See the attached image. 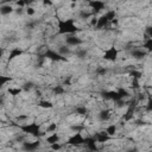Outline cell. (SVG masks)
Listing matches in <instances>:
<instances>
[{
	"instance_id": "cell-11",
	"label": "cell",
	"mask_w": 152,
	"mask_h": 152,
	"mask_svg": "<svg viewBox=\"0 0 152 152\" xmlns=\"http://www.w3.org/2000/svg\"><path fill=\"white\" fill-rule=\"evenodd\" d=\"M118 129H119V127H118L116 124H109V125H107V126L103 128L104 133H106L109 138H112V139L118 134Z\"/></svg>"
},
{
	"instance_id": "cell-27",
	"label": "cell",
	"mask_w": 152,
	"mask_h": 152,
	"mask_svg": "<svg viewBox=\"0 0 152 152\" xmlns=\"http://www.w3.org/2000/svg\"><path fill=\"white\" fill-rule=\"evenodd\" d=\"M1 104H2V99L0 97V106H1Z\"/></svg>"
},
{
	"instance_id": "cell-6",
	"label": "cell",
	"mask_w": 152,
	"mask_h": 152,
	"mask_svg": "<svg viewBox=\"0 0 152 152\" xmlns=\"http://www.w3.org/2000/svg\"><path fill=\"white\" fill-rule=\"evenodd\" d=\"M42 56L49 61H52V62H66L68 61V58L61 56L55 49H46V51Z\"/></svg>"
},
{
	"instance_id": "cell-17",
	"label": "cell",
	"mask_w": 152,
	"mask_h": 152,
	"mask_svg": "<svg viewBox=\"0 0 152 152\" xmlns=\"http://www.w3.org/2000/svg\"><path fill=\"white\" fill-rule=\"evenodd\" d=\"M6 93L8 94V95H11V96H19L21 93H23V88H19V87H8L7 89H6Z\"/></svg>"
},
{
	"instance_id": "cell-19",
	"label": "cell",
	"mask_w": 152,
	"mask_h": 152,
	"mask_svg": "<svg viewBox=\"0 0 152 152\" xmlns=\"http://www.w3.org/2000/svg\"><path fill=\"white\" fill-rule=\"evenodd\" d=\"M75 113H76L77 115H80V116H84V115H87L88 109H87L86 106L80 104V106H76V108H75Z\"/></svg>"
},
{
	"instance_id": "cell-14",
	"label": "cell",
	"mask_w": 152,
	"mask_h": 152,
	"mask_svg": "<svg viewBox=\"0 0 152 152\" xmlns=\"http://www.w3.org/2000/svg\"><path fill=\"white\" fill-rule=\"evenodd\" d=\"M14 12V7L11 4H2L0 6V14L1 15H10Z\"/></svg>"
},
{
	"instance_id": "cell-9",
	"label": "cell",
	"mask_w": 152,
	"mask_h": 152,
	"mask_svg": "<svg viewBox=\"0 0 152 152\" xmlns=\"http://www.w3.org/2000/svg\"><path fill=\"white\" fill-rule=\"evenodd\" d=\"M40 146V141L39 139L34 140V141H23V148L26 152H36Z\"/></svg>"
},
{
	"instance_id": "cell-21",
	"label": "cell",
	"mask_w": 152,
	"mask_h": 152,
	"mask_svg": "<svg viewBox=\"0 0 152 152\" xmlns=\"http://www.w3.org/2000/svg\"><path fill=\"white\" fill-rule=\"evenodd\" d=\"M12 81V77L11 76H6V75H1L0 74V90L2 89V87L6 84V83H8V82H11Z\"/></svg>"
},
{
	"instance_id": "cell-18",
	"label": "cell",
	"mask_w": 152,
	"mask_h": 152,
	"mask_svg": "<svg viewBox=\"0 0 152 152\" xmlns=\"http://www.w3.org/2000/svg\"><path fill=\"white\" fill-rule=\"evenodd\" d=\"M58 131V124L57 122H50V124H48V126H46V128H45V131H44V133L46 134V133H56Z\"/></svg>"
},
{
	"instance_id": "cell-24",
	"label": "cell",
	"mask_w": 152,
	"mask_h": 152,
	"mask_svg": "<svg viewBox=\"0 0 152 152\" xmlns=\"http://www.w3.org/2000/svg\"><path fill=\"white\" fill-rule=\"evenodd\" d=\"M107 68L106 66H97L96 68V70H95V72H96V75L97 76H104L106 74H107Z\"/></svg>"
},
{
	"instance_id": "cell-15",
	"label": "cell",
	"mask_w": 152,
	"mask_h": 152,
	"mask_svg": "<svg viewBox=\"0 0 152 152\" xmlns=\"http://www.w3.org/2000/svg\"><path fill=\"white\" fill-rule=\"evenodd\" d=\"M38 107L39 108H43V109H52L55 107L53 102L51 100H48V99H42L38 101Z\"/></svg>"
},
{
	"instance_id": "cell-22",
	"label": "cell",
	"mask_w": 152,
	"mask_h": 152,
	"mask_svg": "<svg viewBox=\"0 0 152 152\" xmlns=\"http://www.w3.org/2000/svg\"><path fill=\"white\" fill-rule=\"evenodd\" d=\"M36 13H37V11H36V8H34L33 6H31V4H28V5L25 7V14H26V15L33 17Z\"/></svg>"
},
{
	"instance_id": "cell-12",
	"label": "cell",
	"mask_w": 152,
	"mask_h": 152,
	"mask_svg": "<svg viewBox=\"0 0 152 152\" xmlns=\"http://www.w3.org/2000/svg\"><path fill=\"white\" fill-rule=\"evenodd\" d=\"M148 52H146L144 49H140V48H135L131 51V56L134 58V59H142L145 58V56H147Z\"/></svg>"
},
{
	"instance_id": "cell-10",
	"label": "cell",
	"mask_w": 152,
	"mask_h": 152,
	"mask_svg": "<svg viewBox=\"0 0 152 152\" xmlns=\"http://www.w3.org/2000/svg\"><path fill=\"white\" fill-rule=\"evenodd\" d=\"M44 141L46 145H52V144H56V142H59L61 141V135L59 133H50L48 135L44 137Z\"/></svg>"
},
{
	"instance_id": "cell-2",
	"label": "cell",
	"mask_w": 152,
	"mask_h": 152,
	"mask_svg": "<svg viewBox=\"0 0 152 152\" xmlns=\"http://www.w3.org/2000/svg\"><path fill=\"white\" fill-rule=\"evenodd\" d=\"M19 129L26 134V135H30V137H33V138H37V139H40L43 135H45V133L42 131V125L33 121V122H24L21 125H18Z\"/></svg>"
},
{
	"instance_id": "cell-8",
	"label": "cell",
	"mask_w": 152,
	"mask_h": 152,
	"mask_svg": "<svg viewBox=\"0 0 152 152\" xmlns=\"http://www.w3.org/2000/svg\"><path fill=\"white\" fill-rule=\"evenodd\" d=\"M113 118V110L110 108H102L99 113H97V119L101 122H107Z\"/></svg>"
},
{
	"instance_id": "cell-1",
	"label": "cell",
	"mask_w": 152,
	"mask_h": 152,
	"mask_svg": "<svg viewBox=\"0 0 152 152\" xmlns=\"http://www.w3.org/2000/svg\"><path fill=\"white\" fill-rule=\"evenodd\" d=\"M80 31L76 19L74 18H58L57 19V28L56 32L58 36H68V34H77Z\"/></svg>"
},
{
	"instance_id": "cell-3",
	"label": "cell",
	"mask_w": 152,
	"mask_h": 152,
	"mask_svg": "<svg viewBox=\"0 0 152 152\" xmlns=\"http://www.w3.org/2000/svg\"><path fill=\"white\" fill-rule=\"evenodd\" d=\"M86 142V137L81 132H74L65 141V145H69L71 147H80L83 146Z\"/></svg>"
},
{
	"instance_id": "cell-16",
	"label": "cell",
	"mask_w": 152,
	"mask_h": 152,
	"mask_svg": "<svg viewBox=\"0 0 152 152\" xmlns=\"http://www.w3.org/2000/svg\"><path fill=\"white\" fill-rule=\"evenodd\" d=\"M23 53H24V52H23L21 49H19V48H13V49L11 50L10 55H8V62H11V61H13V59L20 57Z\"/></svg>"
},
{
	"instance_id": "cell-20",
	"label": "cell",
	"mask_w": 152,
	"mask_h": 152,
	"mask_svg": "<svg viewBox=\"0 0 152 152\" xmlns=\"http://www.w3.org/2000/svg\"><path fill=\"white\" fill-rule=\"evenodd\" d=\"M52 93H53V95H57V96L63 95V94L65 93V88H64L63 86H61V84L55 86V87L52 88Z\"/></svg>"
},
{
	"instance_id": "cell-28",
	"label": "cell",
	"mask_w": 152,
	"mask_h": 152,
	"mask_svg": "<svg viewBox=\"0 0 152 152\" xmlns=\"http://www.w3.org/2000/svg\"><path fill=\"white\" fill-rule=\"evenodd\" d=\"M0 122H1V120H0Z\"/></svg>"
},
{
	"instance_id": "cell-23",
	"label": "cell",
	"mask_w": 152,
	"mask_h": 152,
	"mask_svg": "<svg viewBox=\"0 0 152 152\" xmlns=\"http://www.w3.org/2000/svg\"><path fill=\"white\" fill-rule=\"evenodd\" d=\"M50 146V150L52 151V152H59V151H62L63 150V147H64V145L59 141V142H56V144H52V145H49Z\"/></svg>"
},
{
	"instance_id": "cell-5",
	"label": "cell",
	"mask_w": 152,
	"mask_h": 152,
	"mask_svg": "<svg viewBox=\"0 0 152 152\" xmlns=\"http://www.w3.org/2000/svg\"><path fill=\"white\" fill-rule=\"evenodd\" d=\"M63 43L65 45H68L69 48H76V46L80 48L84 43V40L78 34H68V36H65Z\"/></svg>"
},
{
	"instance_id": "cell-26",
	"label": "cell",
	"mask_w": 152,
	"mask_h": 152,
	"mask_svg": "<svg viewBox=\"0 0 152 152\" xmlns=\"http://www.w3.org/2000/svg\"><path fill=\"white\" fill-rule=\"evenodd\" d=\"M2 56H4V50H2L1 48H0V59L2 58Z\"/></svg>"
},
{
	"instance_id": "cell-13",
	"label": "cell",
	"mask_w": 152,
	"mask_h": 152,
	"mask_svg": "<svg viewBox=\"0 0 152 152\" xmlns=\"http://www.w3.org/2000/svg\"><path fill=\"white\" fill-rule=\"evenodd\" d=\"M108 24H109L108 19H107V18L104 17V14L102 13L101 15H97V23H96L95 28H97V30H102V28L107 27V26H108Z\"/></svg>"
},
{
	"instance_id": "cell-25",
	"label": "cell",
	"mask_w": 152,
	"mask_h": 152,
	"mask_svg": "<svg viewBox=\"0 0 152 152\" xmlns=\"http://www.w3.org/2000/svg\"><path fill=\"white\" fill-rule=\"evenodd\" d=\"M43 5H44V6H52L53 2H52V1H43Z\"/></svg>"
},
{
	"instance_id": "cell-7",
	"label": "cell",
	"mask_w": 152,
	"mask_h": 152,
	"mask_svg": "<svg viewBox=\"0 0 152 152\" xmlns=\"http://www.w3.org/2000/svg\"><path fill=\"white\" fill-rule=\"evenodd\" d=\"M87 6L95 15H97V13L102 12L106 8V4L102 1H89V2H87Z\"/></svg>"
},
{
	"instance_id": "cell-4",
	"label": "cell",
	"mask_w": 152,
	"mask_h": 152,
	"mask_svg": "<svg viewBox=\"0 0 152 152\" xmlns=\"http://www.w3.org/2000/svg\"><path fill=\"white\" fill-rule=\"evenodd\" d=\"M118 57H119V50L116 46L112 45L109 48H107L104 51H103V55H102V58L107 62H110V63H114L118 61Z\"/></svg>"
}]
</instances>
